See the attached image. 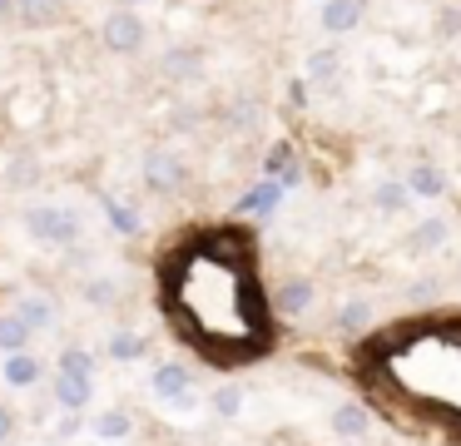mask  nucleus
I'll use <instances>...</instances> for the list:
<instances>
[{
	"label": "nucleus",
	"mask_w": 461,
	"mask_h": 446,
	"mask_svg": "<svg viewBox=\"0 0 461 446\" xmlns=\"http://www.w3.org/2000/svg\"><path fill=\"white\" fill-rule=\"evenodd\" d=\"M164 307L194 347L213 362H249L268 352V297L253 268V238L243 228H203L169 248L159 263Z\"/></svg>",
	"instance_id": "nucleus-1"
},
{
	"label": "nucleus",
	"mask_w": 461,
	"mask_h": 446,
	"mask_svg": "<svg viewBox=\"0 0 461 446\" xmlns=\"http://www.w3.org/2000/svg\"><path fill=\"white\" fill-rule=\"evenodd\" d=\"M25 228H31V238H41V243H50V248L80 243V214H75V208H60V204L25 208Z\"/></svg>",
	"instance_id": "nucleus-2"
},
{
	"label": "nucleus",
	"mask_w": 461,
	"mask_h": 446,
	"mask_svg": "<svg viewBox=\"0 0 461 446\" xmlns=\"http://www.w3.org/2000/svg\"><path fill=\"white\" fill-rule=\"evenodd\" d=\"M100 40H104V50H110V55H140L144 40H149V30H144V15H140V10L120 5L114 15H104Z\"/></svg>",
	"instance_id": "nucleus-3"
},
{
	"label": "nucleus",
	"mask_w": 461,
	"mask_h": 446,
	"mask_svg": "<svg viewBox=\"0 0 461 446\" xmlns=\"http://www.w3.org/2000/svg\"><path fill=\"white\" fill-rule=\"evenodd\" d=\"M144 184H149L154 194H179V188L189 184V168H184V159L169 154V149H149V154H144Z\"/></svg>",
	"instance_id": "nucleus-4"
},
{
	"label": "nucleus",
	"mask_w": 461,
	"mask_h": 446,
	"mask_svg": "<svg viewBox=\"0 0 461 446\" xmlns=\"http://www.w3.org/2000/svg\"><path fill=\"white\" fill-rule=\"evenodd\" d=\"M312 303H318V283H312V278H303V273L283 278V283L273 287V307H278L283 317H308Z\"/></svg>",
	"instance_id": "nucleus-5"
},
{
	"label": "nucleus",
	"mask_w": 461,
	"mask_h": 446,
	"mask_svg": "<svg viewBox=\"0 0 461 446\" xmlns=\"http://www.w3.org/2000/svg\"><path fill=\"white\" fill-rule=\"evenodd\" d=\"M149 387H154L159 402H189L194 396V372L184 362H159L149 372Z\"/></svg>",
	"instance_id": "nucleus-6"
},
{
	"label": "nucleus",
	"mask_w": 461,
	"mask_h": 446,
	"mask_svg": "<svg viewBox=\"0 0 461 446\" xmlns=\"http://www.w3.org/2000/svg\"><path fill=\"white\" fill-rule=\"evenodd\" d=\"M90 396H95L90 372H55V402H60V412L80 416L85 406H90Z\"/></svg>",
	"instance_id": "nucleus-7"
},
{
	"label": "nucleus",
	"mask_w": 461,
	"mask_h": 446,
	"mask_svg": "<svg viewBox=\"0 0 461 446\" xmlns=\"http://www.w3.org/2000/svg\"><path fill=\"white\" fill-rule=\"evenodd\" d=\"M328 426H332L338 441H362V436L372 432V412H367V406H357V402H338V406H332V416H328Z\"/></svg>",
	"instance_id": "nucleus-8"
},
{
	"label": "nucleus",
	"mask_w": 461,
	"mask_h": 446,
	"mask_svg": "<svg viewBox=\"0 0 461 446\" xmlns=\"http://www.w3.org/2000/svg\"><path fill=\"white\" fill-rule=\"evenodd\" d=\"M45 372V362L35 352H15V357H0V382L15 387V392H25V387H35Z\"/></svg>",
	"instance_id": "nucleus-9"
},
{
	"label": "nucleus",
	"mask_w": 461,
	"mask_h": 446,
	"mask_svg": "<svg viewBox=\"0 0 461 446\" xmlns=\"http://www.w3.org/2000/svg\"><path fill=\"white\" fill-rule=\"evenodd\" d=\"M447 238H451V218L431 214V218H421V223L407 233V248L411 253H437V248H447Z\"/></svg>",
	"instance_id": "nucleus-10"
},
{
	"label": "nucleus",
	"mask_w": 461,
	"mask_h": 446,
	"mask_svg": "<svg viewBox=\"0 0 461 446\" xmlns=\"http://www.w3.org/2000/svg\"><path fill=\"white\" fill-rule=\"evenodd\" d=\"M199 69H203V55H199L194 45H174L169 55L159 59V75L174 79V85H189V79H199Z\"/></svg>",
	"instance_id": "nucleus-11"
},
{
	"label": "nucleus",
	"mask_w": 461,
	"mask_h": 446,
	"mask_svg": "<svg viewBox=\"0 0 461 446\" xmlns=\"http://www.w3.org/2000/svg\"><path fill=\"white\" fill-rule=\"evenodd\" d=\"M362 5H367V0H322V10H318L322 30H332V35H348V30H357Z\"/></svg>",
	"instance_id": "nucleus-12"
},
{
	"label": "nucleus",
	"mask_w": 461,
	"mask_h": 446,
	"mask_svg": "<svg viewBox=\"0 0 461 446\" xmlns=\"http://www.w3.org/2000/svg\"><path fill=\"white\" fill-rule=\"evenodd\" d=\"M372 323H377V307H372L367 297H348V303L338 307V317H332V327H338L342 337H357V332H367Z\"/></svg>",
	"instance_id": "nucleus-13"
},
{
	"label": "nucleus",
	"mask_w": 461,
	"mask_h": 446,
	"mask_svg": "<svg viewBox=\"0 0 461 446\" xmlns=\"http://www.w3.org/2000/svg\"><path fill=\"white\" fill-rule=\"evenodd\" d=\"M15 20L31 30H50L65 20V0H15Z\"/></svg>",
	"instance_id": "nucleus-14"
},
{
	"label": "nucleus",
	"mask_w": 461,
	"mask_h": 446,
	"mask_svg": "<svg viewBox=\"0 0 461 446\" xmlns=\"http://www.w3.org/2000/svg\"><path fill=\"white\" fill-rule=\"evenodd\" d=\"M31 323H25L21 313H0V357H15V352H31Z\"/></svg>",
	"instance_id": "nucleus-15"
},
{
	"label": "nucleus",
	"mask_w": 461,
	"mask_h": 446,
	"mask_svg": "<svg viewBox=\"0 0 461 446\" xmlns=\"http://www.w3.org/2000/svg\"><path fill=\"white\" fill-rule=\"evenodd\" d=\"M15 313L31 323V332H50V327H55V303H50V293H25Z\"/></svg>",
	"instance_id": "nucleus-16"
},
{
	"label": "nucleus",
	"mask_w": 461,
	"mask_h": 446,
	"mask_svg": "<svg viewBox=\"0 0 461 446\" xmlns=\"http://www.w3.org/2000/svg\"><path fill=\"white\" fill-rule=\"evenodd\" d=\"M407 194L411 198H441V194H447V174H441V168H431V164H417L407 174Z\"/></svg>",
	"instance_id": "nucleus-17"
},
{
	"label": "nucleus",
	"mask_w": 461,
	"mask_h": 446,
	"mask_svg": "<svg viewBox=\"0 0 461 446\" xmlns=\"http://www.w3.org/2000/svg\"><path fill=\"white\" fill-rule=\"evenodd\" d=\"M372 204H377V214H407V204H411V194H407V184H397V178H382L377 188H372Z\"/></svg>",
	"instance_id": "nucleus-18"
},
{
	"label": "nucleus",
	"mask_w": 461,
	"mask_h": 446,
	"mask_svg": "<svg viewBox=\"0 0 461 446\" xmlns=\"http://www.w3.org/2000/svg\"><path fill=\"white\" fill-rule=\"evenodd\" d=\"M130 432H134V416L124 412V406H110V412L95 416V436H100V441H124Z\"/></svg>",
	"instance_id": "nucleus-19"
},
{
	"label": "nucleus",
	"mask_w": 461,
	"mask_h": 446,
	"mask_svg": "<svg viewBox=\"0 0 461 446\" xmlns=\"http://www.w3.org/2000/svg\"><path fill=\"white\" fill-rule=\"evenodd\" d=\"M278 198H283V184H278V178H268V184H258L249 198H243L239 214H273V208H278Z\"/></svg>",
	"instance_id": "nucleus-20"
},
{
	"label": "nucleus",
	"mask_w": 461,
	"mask_h": 446,
	"mask_svg": "<svg viewBox=\"0 0 461 446\" xmlns=\"http://www.w3.org/2000/svg\"><path fill=\"white\" fill-rule=\"evenodd\" d=\"M209 406H213V416H239V412H243V387H239V382H223V387H213Z\"/></svg>",
	"instance_id": "nucleus-21"
},
{
	"label": "nucleus",
	"mask_w": 461,
	"mask_h": 446,
	"mask_svg": "<svg viewBox=\"0 0 461 446\" xmlns=\"http://www.w3.org/2000/svg\"><path fill=\"white\" fill-rule=\"evenodd\" d=\"M338 69H342L338 50H312L308 55V79H338Z\"/></svg>",
	"instance_id": "nucleus-22"
},
{
	"label": "nucleus",
	"mask_w": 461,
	"mask_h": 446,
	"mask_svg": "<svg viewBox=\"0 0 461 446\" xmlns=\"http://www.w3.org/2000/svg\"><path fill=\"white\" fill-rule=\"evenodd\" d=\"M110 357L114 362H134V357H144V337L140 332H114L110 337Z\"/></svg>",
	"instance_id": "nucleus-23"
},
{
	"label": "nucleus",
	"mask_w": 461,
	"mask_h": 446,
	"mask_svg": "<svg viewBox=\"0 0 461 446\" xmlns=\"http://www.w3.org/2000/svg\"><path fill=\"white\" fill-rule=\"evenodd\" d=\"M104 214H110V223L120 228V233H140V214H134L130 204H120V198H104Z\"/></svg>",
	"instance_id": "nucleus-24"
},
{
	"label": "nucleus",
	"mask_w": 461,
	"mask_h": 446,
	"mask_svg": "<svg viewBox=\"0 0 461 446\" xmlns=\"http://www.w3.org/2000/svg\"><path fill=\"white\" fill-rule=\"evenodd\" d=\"M60 372H90L95 377V352H90V347H65V352H60Z\"/></svg>",
	"instance_id": "nucleus-25"
},
{
	"label": "nucleus",
	"mask_w": 461,
	"mask_h": 446,
	"mask_svg": "<svg viewBox=\"0 0 461 446\" xmlns=\"http://www.w3.org/2000/svg\"><path fill=\"white\" fill-rule=\"evenodd\" d=\"M80 293H85V303H95V307H110L114 303V283H110V278H90Z\"/></svg>",
	"instance_id": "nucleus-26"
},
{
	"label": "nucleus",
	"mask_w": 461,
	"mask_h": 446,
	"mask_svg": "<svg viewBox=\"0 0 461 446\" xmlns=\"http://www.w3.org/2000/svg\"><path fill=\"white\" fill-rule=\"evenodd\" d=\"M35 174H41V164H35V159H15V164L5 168V184L25 188V184H35Z\"/></svg>",
	"instance_id": "nucleus-27"
},
{
	"label": "nucleus",
	"mask_w": 461,
	"mask_h": 446,
	"mask_svg": "<svg viewBox=\"0 0 461 446\" xmlns=\"http://www.w3.org/2000/svg\"><path fill=\"white\" fill-rule=\"evenodd\" d=\"M11 436H15V412H11L5 402H0V446L11 441Z\"/></svg>",
	"instance_id": "nucleus-28"
},
{
	"label": "nucleus",
	"mask_w": 461,
	"mask_h": 446,
	"mask_svg": "<svg viewBox=\"0 0 461 446\" xmlns=\"http://www.w3.org/2000/svg\"><path fill=\"white\" fill-rule=\"evenodd\" d=\"M437 278H421V283H411V293H417V297H431V293H437Z\"/></svg>",
	"instance_id": "nucleus-29"
},
{
	"label": "nucleus",
	"mask_w": 461,
	"mask_h": 446,
	"mask_svg": "<svg viewBox=\"0 0 461 446\" xmlns=\"http://www.w3.org/2000/svg\"><path fill=\"white\" fill-rule=\"evenodd\" d=\"M5 20H15V0H0V25H5Z\"/></svg>",
	"instance_id": "nucleus-30"
},
{
	"label": "nucleus",
	"mask_w": 461,
	"mask_h": 446,
	"mask_svg": "<svg viewBox=\"0 0 461 446\" xmlns=\"http://www.w3.org/2000/svg\"><path fill=\"white\" fill-rule=\"evenodd\" d=\"M120 5H130V10H134V5H140V0H120Z\"/></svg>",
	"instance_id": "nucleus-31"
}]
</instances>
